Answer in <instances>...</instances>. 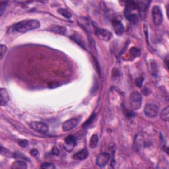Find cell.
<instances>
[{
  "label": "cell",
  "mask_w": 169,
  "mask_h": 169,
  "mask_svg": "<svg viewBox=\"0 0 169 169\" xmlns=\"http://www.w3.org/2000/svg\"><path fill=\"white\" fill-rule=\"evenodd\" d=\"M40 26V22L36 19H27L19 22L13 25V28L19 32H26L31 30L39 29Z\"/></svg>",
  "instance_id": "6da1fadb"
},
{
  "label": "cell",
  "mask_w": 169,
  "mask_h": 169,
  "mask_svg": "<svg viewBox=\"0 0 169 169\" xmlns=\"http://www.w3.org/2000/svg\"><path fill=\"white\" fill-rule=\"evenodd\" d=\"M142 102V97L141 94L138 91H134L129 95V103L133 110H138L141 108Z\"/></svg>",
  "instance_id": "7a4b0ae2"
},
{
  "label": "cell",
  "mask_w": 169,
  "mask_h": 169,
  "mask_svg": "<svg viewBox=\"0 0 169 169\" xmlns=\"http://www.w3.org/2000/svg\"><path fill=\"white\" fill-rule=\"evenodd\" d=\"M152 18L156 25H160L162 23L163 20L162 12L161 7L158 5H155L152 9Z\"/></svg>",
  "instance_id": "3957f363"
},
{
  "label": "cell",
  "mask_w": 169,
  "mask_h": 169,
  "mask_svg": "<svg viewBox=\"0 0 169 169\" xmlns=\"http://www.w3.org/2000/svg\"><path fill=\"white\" fill-rule=\"evenodd\" d=\"M30 126L32 129L36 131V132L42 134H46L49 130L48 125L46 123L42 122H32L30 123Z\"/></svg>",
  "instance_id": "277c9868"
},
{
  "label": "cell",
  "mask_w": 169,
  "mask_h": 169,
  "mask_svg": "<svg viewBox=\"0 0 169 169\" xmlns=\"http://www.w3.org/2000/svg\"><path fill=\"white\" fill-rule=\"evenodd\" d=\"M144 112L148 117L151 118H155L158 115V113H159V107L155 104L149 103V104H148L145 106Z\"/></svg>",
  "instance_id": "5b68a950"
},
{
  "label": "cell",
  "mask_w": 169,
  "mask_h": 169,
  "mask_svg": "<svg viewBox=\"0 0 169 169\" xmlns=\"http://www.w3.org/2000/svg\"><path fill=\"white\" fill-rule=\"evenodd\" d=\"M79 124V119L77 118H72L65 121L62 124V129L64 132H68L74 129Z\"/></svg>",
  "instance_id": "8992f818"
},
{
  "label": "cell",
  "mask_w": 169,
  "mask_h": 169,
  "mask_svg": "<svg viewBox=\"0 0 169 169\" xmlns=\"http://www.w3.org/2000/svg\"><path fill=\"white\" fill-rule=\"evenodd\" d=\"M76 143H77V141H76V139L74 136L69 135L65 139V143L63 145L64 149L68 152L72 151L75 146L76 145Z\"/></svg>",
  "instance_id": "52a82bcc"
},
{
  "label": "cell",
  "mask_w": 169,
  "mask_h": 169,
  "mask_svg": "<svg viewBox=\"0 0 169 169\" xmlns=\"http://www.w3.org/2000/svg\"><path fill=\"white\" fill-rule=\"evenodd\" d=\"M110 159V156L108 153H102L98 155L96 158V165L101 167H105L108 164Z\"/></svg>",
  "instance_id": "ba28073f"
},
{
  "label": "cell",
  "mask_w": 169,
  "mask_h": 169,
  "mask_svg": "<svg viewBox=\"0 0 169 169\" xmlns=\"http://www.w3.org/2000/svg\"><path fill=\"white\" fill-rule=\"evenodd\" d=\"M95 32L97 36L102 40L108 41L112 38V33L106 29H96Z\"/></svg>",
  "instance_id": "9c48e42d"
},
{
  "label": "cell",
  "mask_w": 169,
  "mask_h": 169,
  "mask_svg": "<svg viewBox=\"0 0 169 169\" xmlns=\"http://www.w3.org/2000/svg\"><path fill=\"white\" fill-rule=\"evenodd\" d=\"M112 26L113 29L115 31L116 34L118 36H121L123 35L124 32V26L120 21H118L117 19H114L112 21Z\"/></svg>",
  "instance_id": "30bf717a"
},
{
  "label": "cell",
  "mask_w": 169,
  "mask_h": 169,
  "mask_svg": "<svg viewBox=\"0 0 169 169\" xmlns=\"http://www.w3.org/2000/svg\"><path fill=\"white\" fill-rule=\"evenodd\" d=\"M0 96H1V105L3 106H6L9 101V96L7 91L4 88H2L0 89Z\"/></svg>",
  "instance_id": "8fae6325"
},
{
  "label": "cell",
  "mask_w": 169,
  "mask_h": 169,
  "mask_svg": "<svg viewBox=\"0 0 169 169\" xmlns=\"http://www.w3.org/2000/svg\"><path fill=\"white\" fill-rule=\"evenodd\" d=\"M89 155V152L86 149L81 150L78 152L76 153L73 155V159L75 160H79V161H83L86 159L87 157Z\"/></svg>",
  "instance_id": "7c38bea8"
},
{
  "label": "cell",
  "mask_w": 169,
  "mask_h": 169,
  "mask_svg": "<svg viewBox=\"0 0 169 169\" xmlns=\"http://www.w3.org/2000/svg\"><path fill=\"white\" fill-rule=\"evenodd\" d=\"M143 138L140 136V135H136V137L135 138L134 140V148L136 151H139L141 146L143 145Z\"/></svg>",
  "instance_id": "4fadbf2b"
},
{
  "label": "cell",
  "mask_w": 169,
  "mask_h": 169,
  "mask_svg": "<svg viewBox=\"0 0 169 169\" xmlns=\"http://www.w3.org/2000/svg\"><path fill=\"white\" fill-rule=\"evenodd\" d=\"M13 169H26L27 168L26 163L23 161H16L13 162L12 165Z\"/></svg>",
  "instance_id": "5bb4252c"
},
{
  "label": "cell",
  "mask_w": 169,
  "mask_h": 169,
  "mask_svg": "<svg viewBox=\"0 0 169 169\" xmlns=\"http://www.w3.org/2000/svg\"><path fill=\"white\" fill-rule=\"evenodd\" d=\"M51 30L52 32H54V33L59 34V35H64L65 32H66V29L65 27L63 26H59V25H55L53 26Z\"/></svg>",
  "instance_id": "9a60e30c"
},
{
  "label": "cell",
  "mask_w": 169,
  "mask_h": 169,
  "mask_svg": "<svg viewBox=\"0 0 169 169\" xmlns=\"http://www.w3.org/2000/svg\"><path fill=\"white\" fill-rule=\"evenodd\" d=\"M99 136L96 134H94L91 136L89 141V147L91 149H95L99 143Z\"/></svg>",
  "instance_id": "2e32d148"
},
{
  "label": "cell",
  "mask_w": 169,
  "mask_h": 169,
  "mask_svg": "<svg viewBox=\"0 0 169 169\" xmlns=\"http://www.w3.org/2000/svg\"><path fill=\"white\" fill-rule=\"evenodd\" d=\"M169 107L168 106H166L164 109H162V110L160 114V118H161L162 120L165 122H168L169 120Z\"/></svg>",
  "instance_id": "e0dca14e"
},
{
  "label": "cell",
  "mask_w": 169,
  "mask_h": 169,
  "mask_svg": "<svg viewBox=\"0 0 169 169\" xmlns=\"http://www.w3.org/2000/svg\"><path fill=\"white\" fill-rule=\"evenodd\" d=\"M58 13L62 15V16H63L64 17L67 18V19H70L71 17H72V14H71V13L69 12L68 10L65 9H58Z\"/></svg>",
  "instance_id": "ac0fdd59"
},
{
  "label": "cell",
  "mask_w": 169,
  "mask_h": 169,
  "mask_svg": "<svg viewBox=\"0 0 169 169\" xmlns=\"http://www.w3.org/2000/svg\"><path fill=\"white\" fill-rule=\"evenodd\" d=\"M7 4V2H0V15H2L5 10V7Z\"/></svg>",
  "instance_id": "d6986e66"
},
{
  "label": "cell",
  "mask_w": 169,
  "mask_h": 169,
  "mask_svg": "<svg viewBox=\"0 0 169 169\" xmlns=\"http://www.w3.org/2000/svg\"><path fill=\"white\" fill-rule=\"evenodd\" d=\"M130 52L134 57H137V56H139L140 55L139 50V49H138L137 48H135V47H134V48H132V49H131Z\"/></svg>",
  "instance_id": "ffe728a7"
},
{
  "label": "cell",
  "mask_w": 169,
  "mask_h": 169,
  "mask_svg": "<svg viewBox=\"0 0 169 169\" xmlns=\"http://www.w3.org/2000/svg\"><path fill=\"white\" fill-rule=\"evenodd\" d=\"M42 168H46V169H54L56 167L52 163H49V162H46L42 164L40 167Z\"/></svg>",
  "instance_id": "44dd1931"
},
{
  "label": "cell",
  "mask_w": 169,
  "mask_h": 169,
  "mask_svg": "<svg viewBox=\"0 0 169 169\" xmlns=\"http://www.w3.org/2000/svg\"><path fill=\"white\" fill-rule=\"evenodd\" d=\"M6 51H7V47L2 44L1 48H0V54H1V59H3Z\"/></svg>",
  "instance_id": "7402d4cb"
},
{
  "label": "cell",
  "mask_w": 169,
  "mask_h": 169,
  "mask_svg": "<svg viewBox=\"0 0 169 169\" xmlns=\"http://www.w3.org/2000/svg\"><path fill=\"white\" fill-rule=\"evenodd\" d=\"M19 145L20 146H21V147H23V148H25V147L29 145V141L25 140V139L19 141Z\"/></svg>",
  "instance_id": "603a6c76"
},
{
  "label": "cell",
  "mask_w": 169,
  "mask_h": 169,
  "mask_svg": "<svg viewBox=\"0 0 169 169\" xmlns=\"http://www.w3.org/2000/svg\"><path fill=\"white\" fill-rule=\"evenodd\" d=\"M38 151L36 149H32L31 151V154L32 155H34V156H36L38 155Z\"/></svg>",
  "instance_id": "cb8c5ba5"
}]
</instances>
